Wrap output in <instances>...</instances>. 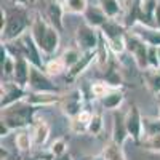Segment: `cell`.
Returning <instances> with one entry per match:
<instances>
[{"label":"cell","mask_w":160,"mask_h":160,"mask_svg":"<svg viewBox=\"0 0 160 160\" xmlns=\"http://www.w3.org/2000/svg\"><path fill=\"white\" fill-rule=\"evenodd\" d=\"M31 133H32L34 146L35 148H42L50 138V125L45 120H37V122H34L32 127H31Z\"/></svg>","instance_id":"cell-15"},{"label":"cell","mask_w":160,"mask_h":160,"mask_svg":"<svg viewBox=\"0 0 160 160\" xmlns=\"http://www.w3.org/2000/svg\"><path fill=\"white\" fill-rule=\"evenodd\" d=\"M53 160H74V158H72V155H71L69 152H66V154H62V155H58V157H55Z\"/></svg>","instance_id":"cell-36"},{"label":"cell","mask_w":160,"mask_h":160,"mask_svg":"<svg viewBox=\"0 0 160 160\" xmlns=\"http://www.w3.org/2000/svg\"><path fill=\"white\" fill-rule=\"evenodd\" d=\"M82 58V53L80 51H77V50H74V48H71V50H68L62 55V59H64V62H66V66H68V71L72 68L74 64H77V61Z\"/></svg>","instance_id":"cell-29"},{"label":"cell","mask_w":160,"mask_h":160,"mask_svg":"<svg viewBox=\"0 0 160 160\" xmlns=\"http://www.w3.org/2000/svg\"><path fill=\"white\" fill-rule=\"evenodd\" d=\"M11 130L3 123V122H0V138H5V136H8V133H10Z\"/></svg>","instance_id":"cell-34"},{"label":"cell","mask_w":160,"mask_h":160,"mask_svg":"<svg viewBox=\"0 0 160 160\" xmlns=\"http://www.w3.org/2000/svg\"><path fill=\"white\" fill-rule=\"evenodd\" d=\"M10 155H11V154H10V152L3 148V146H2V148H0V160H7Z\"/></svg>","instance_id":"cell-35"},{"label":"cell","mask_w":160,"mask_h":160,"mask_svg":"<svg viewBox=\"0 0 160 160\" xmlns=\"http://www.w3.org/2000/svg\"><path fill=\"white\" fill-rule=\"evenodd\" d=\"M155 15H157V21H158V24H160V8L155 10Z\"/></svg>","instance_id":"cell-38"},{"label":"cell","mask_w":160,"mask_h":160,"mask_svg":"<svg viewBox=\"0 0 160 160\" xmlns=\"http://www.w3.org/2000/svg\"><path fill=\"white\" fill-rule=\"evenodd\" d=\"M144 75L149 90L155 95H160V69H148L144 71Z\"/></svg>","instance_id":"cell-22"},{"label":"cell","mask_w":160,"mask_h":160,"mask_svg":"<svg viewBox=\"0 0 160 160\" xmlns=\"http://www.w3.org/2000/svg\"><path fill=\"white\" fill-rule=\"evenodd\" d=\"M18 2H26V0H18Z\"/></svg>","instance_id":"cell-40"},{"label":"cell","mask_w":160,"mask_h":160,"mask_svg":"<svg viewBox=\"0 0 160 160\" xmlns=\"http://www.w3.org/2000/svg\"><path fill=\"white\" fill-rule=\"evenodd\" d=\"M142 146H144V149H148V151L160 152V135H154V136L146 138L142 141Z\"/></svg>","instance_id":"cell-31"},{"label":"cell","mask_w":160,"mask_h":160,"mask_svg":"<svg viewBox=\"0 0 160 160\" xmlns=\"http://www.w3.org/2000/svg\"><path fill=\"white\" fill-rule=\"evenodd\" d=\"M16 64H15V74H13V82L18 83L22 88H28L29 85V78H31V69L32 64L26 59L22 55L15 58Z\"/></svg>","instance_id":"cell-13"},{"label":"cell","mask_w":160,"mask_h":160,"mask_svg":"<svg viewBox=\"0 0 160 160\" xmlns=\"http://www.w3.org/2000/svg\"><path fill=\"white\" fill-rule=\"evenodd\" d=\"M149 47H160V31L157 29H149V28H142L136 32Z\"/></svg>","instance_id":"cell-20"},{"label":"cell","mask_w":160,"mask_h":160,"mask_svg":"<svg viewBox=\"0 0 160 160\" xmlns=\"http://www.w3.org/2000/svg\"><path fill=\"white\" fill-rule=\"evenodd\" d=\"M142 128H144V138H149L154 135H160V117L152 118V117H144L142 118Z\"/></svg>","instance_id":"cell-23"},{"label":"cell","mask_w":160,"mask_h":160,"mask_svg":"<svg viewBox=\"0 0 160 160\" xmlns=\"http://www.w3.org/2000/svg\"><path fill=\"white\" fill-rule=\"evenodd\" d=\"M102 75H104V82L106 83H109L112 88H120L123 83V80H122V74H120V69L117 68V64L111 59L108 64L102 68Z\"/></svg>","instance_id":"cell-16"},{"label":"cell","mask_w":160,"mask_h":160,"mask_svg":"<svg viewBox=\"0 0 160 160\" xmlns=\"http://www.w3.org/2000/svg\"><path fill=\"white\" fill-rule=\"evenodd\" d=\"M102 34H104V37L108 40H111V38H117V37H123V29L120 28L118 24H115V22H108L106 21L102 24Z\"/></svg>","instance_id":"cell-25"},{"label":"cell","mask_w":160,"mask_h":160,"mask_svg":"<svg viewBox=\"0 0 160 160\" xmlns=\"http://www.w3.org/2000/svg\"><path fill=\"white\" fill-rule=\"evenodd\" d=\"M43 71L50 75V77H56V75H61L64 72H68V66H66L62 56L61 58H55V59H50L47 64H45V68Z\"/></svg>","instance_id":"cell-19"},{"label":"cell","mask_w":160,"mask_h":160,"mask_svg":"<svg viewBox=\"0 0 160 160\" xmlns=\"http://www.w3.org/2000/svg\"><path fill=\"white\" fill-rule=\"evenodd\" d=\"M37 109L35 106L26 102L24 99L10 106L7 109H2V120L11 131H18V130H22V128H31L32 123L35 122L34 117L37 114Z\"/></svg>","instance_id":"cell-1"},{"label":"cell","mask_w":160,"mask_h":160,"mask_svg":"<svg viewBox=\"0 0 160 160\" xmlns=\"http://www.w3.org/2000/svg\"><path fill=\"white\" fill-rule=\"evenodd\" d=\"M48 16H50V19L53 21V24H55L58 29H61V18H62V13H61L59 5L51 3V5L48 7Z\"/></svg>","instance_id":"cell-30"},{"label":"cell","mask_w":160,"mask_h":160,"mask_svg":"<svg viewBox=\"0 0 160 160\" xmlns=\"http://www.w3.org/2000/svg\"><path fill=\"white\" fill-rule=\"evenodd\" d=\"M32 38L35 40L37 47L42 50V53L45 55H53L59 45V35L56 32L55 28H50L47 26L42 19H37L34 22V28H32Z\"/></svg>","instance_id":"cell-2"},{"label":"cell","mask_w":160,"mask_h":160,"mask_svg":"<svg viewBox=\"0 0 160 160\" xmlns=\"http://www.w3.org/2000/svg\"><path fill=\"white\" fill-rule=\"evenodd\" d=\"M62 96L59 93H38V91H28L24 101L35 108H48V106L59 104Z\"/></svg>","instance_id":"cell-11"},{"label":"cell","mask_w":160,"mask_h":160,"mask_svg":"<svg viewBox=\"0 0 160 160\" xmlns=\"http://www.w3.org/2000/svg\"><path fill=\"white\" fill-rule=\"evenodd\" d=\"M106 13L98 10V8H88L85 11V19L88 21L90 26H101L102 28V24L106 22Z\"/></svg>","instance_id":"cell-24"},{"label":"cell","mask_w":160,"mask_h":160,"mask_svg":"<svg viewBox=\"0 0 160 160\" xmlns=\"http://www.w3.org/2000/svg\"><path fill=\"white\" fill-rule=\"evenodd\" d=\"M68 5L72 11L80 13L85 10V0H68Z\"/></svg>","instance_id":"cell-33"},{"label":"cell","mask_w":160,"mask_h":160,"mask_svg":"<svg viewBox=\"0 0 160 160\" xmlns=\"http://www.w3.org/2000/svg\"><path fill=\"white\" fill-rule=\"evenodd\" d=\"M142 115L141 111L136 104H131L128 111L125 112V123H127V130L130 138L135 142H141L142 136H144V128H142Z\"/></svg>","instance_id":"cell-6"},{"label":"cell","mask_w":160,"mask_h":160,"mask_svg":"<svg viewBox=\"0 0 160 160\" xmlns=\"http://www.w3.org/2000/svg\"><path fill=\"white\" fill-rule=\"evenodd\" d=\"M28 95V88H22L15 82H2V99H0V108L7 109L10 106L22 101Z\"/></svg>","instance_id":"cell-7"},{"label":"cell","mask_w":160,"mask_h":160,"mask_svg":"<svg viewBox=\"0 0 160 160\" xmlns=\"http://www.w3.org/2000/svg\"><path fill=\"white\" fill-rule=\"evenodd\" d=\"M95 59H96V50L82 53V58L77 61V64H74L72 68L66 72V80L72 82V80H75L77 77H80V75H82V74L88 69V66L95 61Z\"/></svg>","instance_id":"cell-14"},{"label":"cell","mask_w":160,"mask_h":160,"mask_svg":"<svg viewBox=\"0 0 160 160\" xmlns=\"http://www.w3.org/2000/svg\"><path fill=\"white\" fill-rule=\"evenodd\" d=\"M77 40H78V45L82 47L85 51H91V50H96L99 45V37L95 32L93 26L88 24H82L77 31Z\"/></svg>","instance_id":"cell-12"},{"label":"cell","mask_w":160,"mask_h":160,"mask_svg":"<svg viewBox=\"0 0 160 160\" xmlns=\"http://www.w3.org/2000/svg\"><path fill=\"white\" fill-rule=\"evenodd\" d=\"M125 99V93L120 90V88H114L111 93H108L102 99H101V104H102V108L106 111H118L120 109V106H122Z\"/></svg>","instance_id":"cell-18"},{"label":"cell","mask_w":160,"mask_h":160,"mask_svg":"<svg viewBox=\"0 0 160 160\" xmlns=\"http://www.w3.org/2000/svg\"><path fill=\"white\" fill-rule=\"evenodd\" d=\"M125 43H127V50L133 56L135 62L138 64L139 69L148 71L149 69V62H148V51H149V45L144 42L139 35H127L125 37Z\"/></svg>","instance_id":"cell-3"},{"label":"cell","mask_w":160,"mask_h":160,"mask_svg":"<svg viewBox=\"0 0 160 160\" xmlns=\"http://www.w3.org/2000/svg\"><path fill=\"white\" fill-rule=\"evenodd\" d=\"M102 11L108 16H115L118 13V3L117 0H102Z\"/></svg>","instance_id":"cell-32"},{"label":"cell","mask_w":160,"mask_h":160,"mask_svg":"<svg viewBox=\"0 0 160 160\" xmlns=\"http://www.w3.org/2000/svg\"><path fill=\"white\" fill-rule=\"evenodd\" d=\"M130 138L127 123H125V114L122 111H114L112 112V142L123 146L125 141Z\"/></svg>","instance_id":"cell-10"},{"label":"cell","mask_w":160,"mask_h":160,"mask_svg":"<svg viewBox=\"0 0 160 160\" xmlns=\"http://www.w3.org/2000/svg\"><path fill=\"white\" fill-rule=\"evenodd\" d=\"M101 155L104 157V160H127L122 146H118V144H115L112 141L104 148V151H102Z\"/></svg>","instance_id":"cell-21"},{"label":"cell","mask_w":160,"mask_h":160,"mask_svg":"<svg viewBox=\"0 0 160 160\" xmlns=\"http://www.w3.org/2000/svg\"><path fill=\"white\" fill-rule=\"evenodd\" d=\"M29 91H38V93H59V87L50 78V75L43 71L34 68L31 69V78H29Z\"/></svg>","instance_id":"cell-4"},{"label":"cell","mask_w":160,"mask_h":160,"mask_svg":"<svg viewBox=\"0 0 160 160\" xmlns=\"http://www.w3.org/2000/svg\"><path fill=\"white\" fill-rule=\"evenodd\" d=\"M7 160H22V157H21V155H13V154H11Z\"/></svg>","instance_id":"cell-37"},{"label":"cell","mask_w":160,"mask_h":160,"mask_svg":"<svg viewBox=\"0 0 160 160\" xmlns=\"http://www.w3.org/2000/svg\"><path fill=\"white\" fill-rule=\"evenodd\" d=\"M15 146H16L18 152H21V154L31 152V149L35 148L31 128H22V130L16 131V135H15Z\"/></svg>","instance_id":"cell-17"},{"label":"cell","mask_w":160,"mask_h":160,"mask_svg":"<svg viewBox=\"0 0 160 160\" xmlns=\"http://www.w3.org/2000/svg\"><path fill=\"white\" fill-rule=\"evenodd\" d=\"M102 130V117L99 114H93L91 122L88 125V135L91 136H98Z\"/></svg>","instance_id":"cell-28"},{"label":"cell","mask_w":160,"mask_h":160,"mask_svg":"<svg viewBox=\"0 0 160 160\" xmlns=\"http://www.w3.org/2000/svg\"><path fill=\"white\" fill-rule=\"evenodd\" d=\"M59 104H61V109H62L64 115H68L69 118L77 117L83 111V93H82V90L80 88L72 90L71 93H68V95L61 99Z\"/></svg>","instance_id":"cell-8"},{"label":"cell","mask_w":160,"mask_h":160,"mask_svg":"<svg viewBox=\"0 0 160 160\" xmlns=\"http://www.w3.org/2000/svg\"><path fill=\"white\" fill-rule=\"evenodd\" d=\"M48 151L51 152L53 158L58 157V155H62V154L68 152V142H66L64 138H58V139H55V141L51 142V146L48 148Z\"/></svg>","instance_id":"cell-27"},{"label":"cell","mask_w":160,"mask_h":160,"mask_svg":"<svg viewBox=\"0 0 160 160\" xmlns=\"http://www.w3.org/2000/svg\"><path fill=\"white\" fill-rule=\"evenodd\" d=\"M19 50L22 53V56L28 59L34 68H38V69H43L45 64L42 61V50H40L35 43V40L32 38V35H26L22 37V40L19 42Z\"/></svg>","instance_id":"cell-9"},{"label":"cell","mask_w":160,"mask_h":160,"mask_svg":"<svg viewBox=\"0 0 160 160\" xmlns=\"http://www.w3.org/2000/svg\"><path fill=\"white\" fill-rule=\"evenodd\" d=\"M28 26V18H26L24 11L21 10H13L8 13V16L5 19V28L2 31V35L5 40H11L21 35V32Z\"/></svg>","instance_id":"cell-5"},{"label":"cell","mask_w":160,"mask_h":160,"mask_svg":"<svg viewBox=\"0 0 160 160\" xmlns=\"http://www.w3.org/2000/svg\"><path fill=\"white\" fill-rule=\"evenodd\" d=\"M93 160H104V157H102V155H98L96 158H93Z\"/></svg>","instance_id":"cell-39"},{"label":"cell","mask_w":160,"mask_h":160,"mask_svg":"<svg viewBox=\"0 0 160 160\" xmlns=\"http://www.w3.org/2000/svg\"><path fill=\"white\" fill-rule=\"evenodd\" d=\"M114 88L109 85V83H106V82H96V83H93L91 85V95L95 96V98H99L102 99L108 93H111Z\"/></svg>","instance_id":"cell-26"}]
</instances>
